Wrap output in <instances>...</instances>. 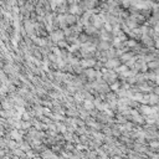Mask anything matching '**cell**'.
I'll return each mask as SVG.
<instances>
[{
  "label": "cell",
  "instance_id": "6",
  "mask_svg": "<svg viewBox=\"0 0 159 159\" xmlns=\"http://www.w3.org/2000/svg\"><path fill=\"white\" fill-rule=\"evenodd\" d=\"M84 107H86L87 109H89V111H91V109H93V103L87 101V102H84Z\"/></svg>",
  "mask_w": 159,
  "mask_h": 159
},
{
  "label": "cell",
  "instance_id": "4",
  "mask_svg": "<svg viewBox=\"0 0 159 159\" xmlns=\"http://www.w3.org/2000/svg\"><path fill=\"white\" fill-rule=\"evenodd\" d=\"M86 75H87V77L93 78V77H94V71H93L92 68H88V70H86Z\"/></svg>",
  "mask_w": 159,
  "mask_h": 159
},
{
  "label": "cell",
  "instance_id": "8",
  "mask_svg": "<svg viewBox=\"0 0 159 159\" xmlns=\"http://www.w3.org/2000/svg\"><path fill=\"white\" fill-rule=\"evenodd\" d=\"M10 159H20V158H19V157H16V155H11V157H10Z\"/></svg>",
  "mask_w": 159,
  "mask_h": 159
},
{
  "label": "cell",
  "instance_id": "1",
  "mask_svg": "<svg viewBox=\"0 0 159 159\" xmlns=\"http://www.w3.org/2000/svg\"><path fill=\"white\" fill-rule=\"evenodd\" d=\"M62 149H63V150H66V152H68V153H72V152L75 150V144H73V143H71V142H66V143L63 144Z\"/></svg>",
  "mask_w": 159,
  "mask_h": 159
},
{
  "label": "cell",
  "instance_id": "3",
  "mask_svg": "<svg viewBox=\"0 0 159 159\" xmlns=\"http://www.w3.org/2000/svg\"><path fill=\"white\" fill-rule=\"evenodd\" d=\"M86 153H87V157H88V159H98V155H97V153H96V150H86Z\"/></svg>",
  "mask_w": 159,
  "mask_h": 159
},
{
  "label": "cell",
  "instance_id": "7",
  "mask_svg": "<svg viewBox=\"0 0 159 159\" xmlns=\"http://www.w3.org/2000/svg\"><path fill=\"white\" fill-rule=\"evenodd\" d=\"M111 159H123V158L119 155H113V157H111Z\"/></svg>",
  "mask_w": 159,
  "mask_h": 159
},
{
  "label": "cell",
  "instance_id": "2",
  "mask_svg": "<svg viewBox=\"0 0 159 159\" xmlns=\"http://www.w3.org/2000/svg\"><path fill=\"white\" fill-rule=\"evenodd\" d=\"M106 66H107V67H109V68H114V67L119 66V61H118V60H116V58H112V60H109V61H107V62H106Z\"/></svg>",
  "mask_w": 159,
  "mask_h": 159
},
{
  "label": "cell",
  "instance_id": "5",
  "mask_svg": "<svg viewBox=\"0 0 159 159\" xmlns=\"http://www.w3.org/2000/svg\"><path fill=\"white\" fill-rule=\"evenodd\" d=\"M148 67H149V68H153V70H155V68L158 67V63H157V61H149V63H148Z\"/></svg>",
  "mask_w": 159,
  "mask_h": 159
}]
</instances>
